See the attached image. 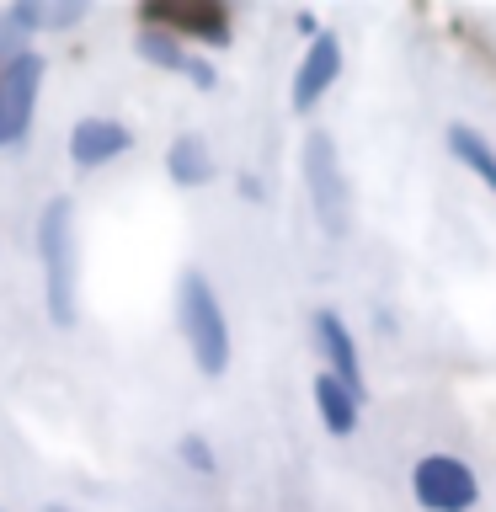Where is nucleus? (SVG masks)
<instances>
[{"label":"nucleus","instance_id":"nucleus-1","mask_svg":"<svg viewBox=\"0 0 496 512\" xmlns=\"http://www.w3.org/2000/svg\"><path fill=\"white\" fill-rule=\"evenodd\" d=\"M38 262H43V310L70 331L80 320V246H75V203L48 198L38 214Z\"/></svg>","mask_w":496,"mask_h":512},{"label":"nucleus","instance_id":"nucleus-2","mask_svg":"<svg viewBox=\"0 0 496 512\" xmlns=\"http://www.w3.org/2000/svg\"><path fill=\"white\" fill-rule=\"evenodd\" d=\"M176 326H182V342L192 352L203 379H224L230 374V320H224V304L214 294V283L203 278L198 267H187L176 278Z\"/></svg>","mask_w":496,"mask_h":512},{"label":"nucleus","instance_id":"nucleus-3","mask_svg":"<svg viewBox=\"0 0 496 512\" xmlns=\"http://www.w3.org/2000/svg\"><path fill=\"white\" fill-rule=\"evenodd\" d=\"M299 171H304V192H310L315 224L331 240H342L347 224H352V192H347V171H342V155H336V139L326 128H310V134H304Z\"/></svg>","mask_w":496,"mask_h":512},{"label":"nucleus","instance_id":"nucleus-4","mask_svg":"<svg viewBox=\"0 0 496 512\" xmlns=\"http://www.w3.org/2000/svg\"><path fill=\"white\" fill-rule=\"evenodd\" d=\"M43 75H48V64H43V54H32V48L0 64V150H16V144L27 139Z\"/></svg>","mask_w":496,"mask_h":512},{"label":"nucleus","instance_id":"nucleus-5","mask_svg":"<svg viewBox=\"0 0 496 512\" xmlns=\"http://www.w3.org/2000/svg\"><path fill=\"white\" fill-rule=\"evenodd\" d=\"M411 491H416V502H422L427 512H470V507L480 502L475 470H470L464 459H454V454H427V459H416Z\"/></svg>","mask_w":496,"mask_h":512},{"label":"nucleus","instance_id":"nucleus-6","mask_svg":"<svg viewBox=\"0 0 496 512\" xmlns=\"http://www.w3.org/2000/svg\"><path fill=\"white\" fill-rule=\"evenodd\" d=\"M336 75H342V38L336 32H315L304 59H299V70H294V91H288L294 112H315L320 96L336 86Z\"/></svg>","mask_w":496,"mask_h":512},{"label":"nucleus","instance_id":"nucleus-7","mask_svg":"<svg viewBox=\"0 0 496 512\" xmlns=\"http://www.w3.org/2000/svg\"><path fill=\"white\" fill-rule=\"evenodd\" d=\"M315 347H320V358H326V374H336L363 400V358H358V342H352L347 320L336 310H315Z\"/></svg>","mask_w":496,"mask_h":512},{"label":"nucleus","instance_id":"nucleus-8","mask_svg":"<svg viewBox=\"0 0 496 512\" xmlns=\"http://www.w3.org/2000/svg\"><path fill=\"white\" fill-rule=\"evenodd\" d=\"M128 144H134V134H128L118 118H80L70 128V160H75V171L107 166V160H118Z\"/></svg>","mask_w":496,"mask_h":512},{"label":"nucleus","instance_id":"nucleus-9","mask_svg":"<svg viewBox=\"0 0 496 512\" xmlns=\"http://www.w3.org/2000/svg\"><path fill=\"white\" fill-rule=\"evenodd\" d=\"M144 22L166 27V32H176V38L214 43V48L230 43V16H224V6H150V11H144Z\"/></svg>","mask_w":496,"mask_h":512},{"label":"nucleus","instance_id":"nucleus-10","mask_svg":"<svg viewBox=\"0 0 496 512\" xmlns=\"http://www.w3.org/2000/svg\"><path fill=\"white\" fill-rule=\"evenodd\" d=\"M315 411H320V422H326L331 438H352V432H358L363 400L352 395L336 374H326V368H320V374H315Z\"/></svg>","mask_w":496,"mask_h":512},{"label":"nucleus","instance_id":"nucleus-11","mask_svg":"<svg viewBox=\"0 0 496 512\" xmlns=\"http://www.w3.org/2000/svg\"><path fill=\"white\" fill-rule=\"evenodd\" d=\"M166 176L176 187H208L214 182V150L203 134H176L166 150Z\"/></svg>","mask_w":496,"mask_h":512},{"label":"nucleus","instance_id":"nucleus-12","mask_svg":"<svg viewBox=\"0 0 496 512\" xmlns=\"http://www.w3.org/2000/svg\"><path fill=\"white\" fill-rule=\"evenodd\" d=\"M11 16L27 32H64V27L86 22V0H16Z\"/></svg>","mask_w":496,"mask_h":512},{"label":"nucleus","instance_id":"nucleus-13","mask_svg":"<svg viewBox=\"0 0 496 512\" xmlns=\"http://www.w3.org/2000/svg\"><path fill=\"white\" fill-rule=\"evenodd\" d=\"M448 150H454V160H464V166L475 171V182H480V187H491V192H496V150L475 134L470 123H448Z\"/></svg>","mask_w":496,"mask_h":512},{"label":"nucleus","instance_id":"nucleus-14","mask_svg":"<svg viewBox=\"0 0 496 512\" xmlns=\"http://www.w3.org/2000/svg\"><path fill=\"white\" fill-rule=\"evenodd\" d=\"M134 48H139L144 64H155V70H171V75L187 70V48H182V38H176V32H166V27H150V22H144L139 38H134Z\"/></svg>","mask_w":496,"mask_h":512},{"label":"nucleus","instance_id":"nucleus-15","mask_svg":"<svg viewBox=\"0 0 496 512\" xmlns=\"http://www.w3.org/2000/svg\"><path fill=\"white\" fill-rule=\"evenodd\" d=\"M176 454H182V459H187V464H192V470H198V475H214V470H219L214 448H208V443L198 438V432H187V438L176 443Z\"/></svg>","mask_w":496,"mask_h":512},{"label":"nucleus","instance_id":"nucleus-16","mask_svg":"<svg viewBox=\"0 0 496 512\" xmlns=\"http://www.w3.org/2000/svg\"><path fill=\"white\" fill-rule=\"evenodd\" d=\"M182 75H187L198 91H214V80H219V75H214V64H208V59H192V54H187V70H182Z\"/></svg>","mask_w":496,"mask_h":512}]
</instances>
